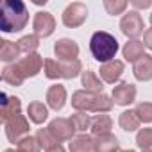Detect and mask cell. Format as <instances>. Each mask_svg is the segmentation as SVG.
<instances>
[{
  "mask_svg": "<svg viewBox=\"0 0 152 152\" xmlns=\"http://www.w3.org/2000/svg\"><path fill=\"white\" fill-rule=\"evenodd\" d=\"M113 104H115V102H113V99H111L109 95L100 93V95H97L95 100H93L91 113H100V115H104V113H107V111L113 109Z\"/></svg>",
  "mask_w": 152,
  "mask_h": 152,
  "instance_id": "obj_28",
  "label": "cell"
},
{
  "mask_svg": "<svg viewBox=\"0 0 152 152\" xmlns=\"http://www.w3.org/2000/svg\"><path fill=\"white\" fill-rule=\"evenodd\" d=\"M95 93H90L86 90H77L73 91L72 95V107L75 111H91V106H93V100H95Z\"/></svg>",
  "mask_w": 152,
  "mask_h": 152,
  "instance_id": "obj_15",
  "label": "cell"
},
{
  "mask_svg": "<svg viewBox=\"0 0 152 152\" xmlns=\"http://www.w3.org/2000/svg\"><path fill=\"white\" fill-rule=\"evenodd\" d=\"M143 45H145L148 50H152V27L143 32Z\"/></svg>",
  "mask_w": 152,
  "mask_h": 152,
  "instance_id": "obj_36",
  "label": "cell"
},
{
  "mask_svg": "<svg viewBox=\"0 0 152 152\" xmlns=\"http://www.w3.org/2000/svg\"><path fill=\"white\" fill-rule=\"evenodd\" d=\"M88 18V7L81 2H72L63 13V23L70 29L81 27Z\"/></svg>",
  "mask_w": 152,
  "mask_h": 152,
  "instance_id": "obj_5",
  "label": "cell"
},
{
  "mask_svg": "<svg viewBox=\"0 0 152 152\" xmlns=\"http://www.w3.org/2000/svg\"><path fill=\"white\" fill-rule=\"evenodd\" d=\"M136 143L141 150H148L152 147V127L140 129L138 134H136Z\"/></svg>",
  "mask_w": 152,
  "mask_h": 152,
  "instance_id": "obj_32",
  "label": "cell"
},
{
  "mask_svg": "<svg viewBox=\"0 0 152 152\" xmlns=\"http://www.w3.org/2000/svg\"><path fill=\"white\" fill-rule=\"evenodd\" d=\"M54 54L59 61H72V59H79V45L70 38L57 39L54 45Z\"/></svg>",
  "mask_w": 152,
  "mask_h": 152,
  "instance_id": "obj_9",
  "label": "cell"
},
{
  "mask_svg": "<svg viewBox=\"0 0 152 152\" xmlns=\"http://www.w3.org/2000/svg\"><path fill=\"white\" fill-rule=\"evenodd\" d=\"M4 127H6V136H7V140L11 143H18L22 138H25L29 134V129H31L29 127V120H27L25 115L13 116L11 120H7L4 124Z\"/></svg>",
  "mask_w": 152,
  "mask_h": 152,
  "instance_id": "obj_4",
  "label": "cell"
},
{
  "mask_svg": "<svg viewBox=\"0 0 152 152\" xmlns=\"http://www.w3.org/2000/svg\"><path fill=\"white\" fill-rule=\"evenodd\" d=\"M118 48H120L118 39L113 34L106 32V31L93 32V36L90 39V52L95 57V61H99L102 64L113 61L115 56H116V52H118Z\"/></svg>",
  "mask_w": 152,
  "mask_h": 152,
  "instance_id": "obj_2",
  "label": "cell"
},
{
  "mask_svg": "<svg viewBox=\"0 0 152 152\" xmlns=\"http://www.w3.org/2000/svg\"><path fill=\"white\" fill-rule=\"evenodd\" d=\"M70 152H97V140L88 134L75 136L70 141Z\"/></svg>",
  "mask_w": 152,
  "mask_h": 152,
  "instance_id": "obj_17",
  "label": "cell"
},
{
  "mask_svg": "<svg viewBox=\"0 0 152 152\" xmlns=\"http://www.w3.org/2000/svg\"><path fill=\"white\" fill-rule=\"evenodd\" d=\"M59 64H61V75H63V79H75L77 75H83V63H81V59L59 61Z\"/></svg>",
  "mask_w": 152,
  "mask_h": 152,
  "instance_id": "obj_23",
  "label": "cell"
},
{
  "mask_svg": "<svg viewBox=\"0 0 152 152\" xmlns=\"http://www.w3.org/2000/svg\"><path fill=\"white\" fill-rule=\"evenodd\" d=\"M16 63H18L22 73L25 75V79H29V77H36V75L41 72V68L45 66V61H43V57H41L38 52L29 54V56L18 59Z\"/></svg>",
  "mask_w": 152,
  "mask_h": 152,
  "instance_id": "obj_8",
  "label": "cell"
},
{
  "mask_svg": "<svg viewBox=\"0 0 152 152\" xmlns=\"http://www.w3.org/2000/svg\"><path fill=\"white\" fill-rule=\"evenodd\" d=\"M0 97H2V100H0V116H2V122L6 124L13 116L20 115V111H22V100L18 97H15V95L9 97L6 93H2Z\"/></svg>",
  "mask_w": 152,
  "mask_h": 152,
  "instance_id": "obj_12",
  "label": "cell"
},
{
  "mask_svg": "<svg viewBox=\"0 0 152 152\" xmlns=\"http://www.w3.org/2000/svg\"><path fill=\"white\" fill-rule=\"evenodd\" d=\"M16 45H18V48H20L22 54H27L29 56V54H34L36 48L39 47V38L36 34H27V36H22L16 41Z\"/></svg>",
  "mask_w": 152,
  "mask_h": 152,
  "instance_id": "obj_27",
  "label": "cell"
},
{
  "mask_svg": "<svg viewBox=\"0 0 152 152\" xmlns=\"http://www.w3.org/2000/svg\"><path fill=\"white\" fill-rule=\"evenodd\" d=\"M104 9L107 11V15L116 16L127 9V2L125 0H104Z\"/></svg>",
  "mask_w": 152,
  "mask_h": 152,
  "instance_id": "obj_33",
  "label": "cell"
},
{
  "mask_svg": "<svg viewBox=\"0 0 152 152\" xmlns=\"http://www.w3.org/2000/svg\"><path fill=\"white\" fill-rule=\"evenodd\" d=\"M27 115H29V120L32 124H43L47 118H48V109L43 102H31L29 107H27Z\"/></svg>",
  "mask_w": 152,
  "mask_h": 152,
  "instance_id": "obj_21",
  "label": "cell"
},
{
  "mask_svg": "<svg viewBox=\"0 0 152 152\" xmlns=\"http://www.w3.org/2000/svg\"><path fill=\"white\" fill-rule=\"evenodd\" d=\"M2 81H4V83H7V84H11V86H15V88H18V86H22V84H23L25 75L22 73V70H20L18 63L6 64V66L2 68Z\"/></svg>",
  "mask_w": 152,
  "mask_h": 152,
  "instance_id": "obj_16",
  "label": "cell"
},
{
  "mask_svg": "<svg viewBox=\"0 0 152 152\" xmlns=\"http://www.w3.org/2000/svg\"><path fill=\"white\" fill-rule=\"evenodd\" d=\"M20 54L22 52H20V48H18L16 43H13L9 39H2V41H0V59H2V61H6L9 64H11V61L16 63V59L20 57Z\"/></svg>",
  "mask_w": 152,
  "mask_h": 152,
  "instance_id": "obj_22",
  "label": "cell"
},
{
  "mask_svg": "<svg viewBox=\"0 0 152 152\" xmlns=\"http://www.w3.org/2000/svg\"><path fill=\"white\" fill-rule=\"evenodd\" d=\"M111 99L116 106H129L136 100V86L131 83H120L113 88Z\"/></svg>",
  "mask_w": 152,
  "mask_h": 152,
  "instance_id": "obj_10",
  "label": "cell"
},
{
  "mask_svg": "<svg viewBox=\"0 0 152 152\" xmlns=\"http://www.w3.org/2000/svg\"><path fill=\"white\" fill-rule=\"evenodd\" d=\"M150 23H152V15H150Z\"/></svg>",
  "mask_w": 152,
  "mask_h": 152,
  "instance_id": "obj_42",
  "label": "cell"
},
{
  "mask_svg": "<svg viewBox=\"0 0 152 152\" xmlns=\"http://www.w3.org/2000/svg\"><path fill=\"white\" fill-rule=\"evenodd\" d=\"M132 73L138 81H152V56L145 54L132 64Z\"/></svg>",
  "mask_w": 152,
  "mask_h": 152,
  "instance_id": "obj_14",
  "label": "cell"
},
{
  "mask_svg": "<svg viewBox=\"0 0 152 152\" xmlns=\"http://www.w3.org/2000/svg\"><path fill=\"white\" fill-rule=\"evenodd\" d=\"M97 152H120V143L116 136L113 134H104L97 136Z\"/></svg>",
  "mask_w": 152,
  "mask_h": 152,
  "instance_id": "obj_25",
  "label": "cell"
},
{
  "mask_svg": "<svg viewBox=\"0 0 152 152\" xmlns=\"http://www.w3.org/2000/svg\"><path fill=\"white\" fill-rule=\"evenodd\" d=\"M16 152H41V145L36 136H25L16 143Z\"/></svg>",
  "mask_w": 152,
  "mask_h": 152,
  "instance_id": "obj_30",
  "label": "cell"
},
{
  "mask_svg": "<svg viewBox=\"0 0 152 152\" xmlns=\"http://www.w3.org/2000/svg\"><path fill=\"white\" fill-rule=\"evenodd\" d=\"M140 124H141V120L138 118V115H136L134 109L124 111V113L118 116V125H120L124 131H127V132H132V131L140 129Z\"/></svg>",
  "mask_w": 152,
  "mask_h": 152,
  "instance_id": "obj_24",
  "label": "cell"
},
{
  "mask_svg": "<svg viewBox=\"0 0 152 152\" xmlns=\"http://www.w3.org/2000/svg\"><path fill=\"white\" fill-rule=\"evenodd\" d=\"M124 70H125L124 61L113 59V61L104 63V64L100 66V79H102L104 83H107V84H115V83L122 77Z\"/></svg>",
  "mask_w": 152,
  "mask_h": 152,
  "instance_id": "obj_11",
  "label": "cell"
},
{
  "mask_svg": "<svg viewBox=\"0 0 152 152\" xmlns=\"http://www.w3.org/2000/svg\"><path fill=\"white\" fill-rule=\"evenodd\" d=\"M113 129V120L109 115H97L91 120V134L97 136H104V134H111Z\"/></svg>",
  "mask_w": 152,
  "mask_h": 152,
  "instance_id": "obj_20",
  "label": "cell"
},
{
  "mask_svg": "<svg viewBox=\"0 0 152 152\" xmlns=\"http://www.w3.org/2000/svg\"><path fill=\"white\" fill-rule=\"evenodd\" d=\"M134 111L141 122H145V124L152 122V102H140Z\"/></svg>",
  "mask_w": 152,
  "mask_h": 152,
  "instance_id": "obj_34",
  "label": "cell"
},
{
  "mask_svg": "<svg viewBox=\"0 0 152 152\" xmlns=\"http://www.w3.org/2000/svg\"><path fill=\"white\" fill-rule=\"evenodd\" d=\"M29 22V9L22 0H4L0 6L2 32H20Z\"/></svg>",
  "mask_w": 152,
  "mask_h": 152,
  "instance_id": "obj_1",
  "label": "cell"
},
{
  "mask_svg": "<svg viewBox=\"0 0 152 152\" xmlns=\"http://www.w3.org/2000/svg\"><path fill=\"white\" fill-rule=\"evenodd\" d=\"M36 140H38V143L41 145V148H45V150H48V148L59 145V141H57V140L52 136V132L48 131V127L38 129V131H36Z\"/></svg>",
  "mask_w": 152,
  "mask_h": 152,
  "instance_id": "obj_29",
  "label": "cell"
},
{
  "mask_svg": "<svg viewBox=\"0 0 152 152\" xmlns=\"http://www.w3.org/2000/svg\"><path fill=\"white\" fill-rule=\"evenodd\" d=\"M45 152H66L61 145H56V147H52V148H48V150H45Z\"/></svg>",
  "mask_w": 152,
  "mask_h": 152,
  "instance_id": "obj_37",
  "label": "cell"
},
{
  "mask_svg": "<svg viewBox=\"0 0 152 152\" xmlns=\"http://www.w3.org/2000/svg\"><path fill=\"white\" fill-rule=\"evenodd\" d=\"M120 152H134L132 148H127V150H120Z\"/></svg>",
  "mask_w": 152,
  "mask_h": 152,
  "instance_id": "obj_40",
  "label": "cell"
},
{
  "mask_svg": "<svg viewBox=\"0 0 152 152\" xmlns=\"http://www.w3.org/2000/svg\"><path fill=\"white\" fill-rule=\"evenodd\" d=\"M43 72H45V77L50 79V81L63 79V75H61V64H59V61H56V59H45Z\"/></svg>",
  "mask_w": 152,
  "mask_h": 152,
  "instance_id": "obj_31",
  "label": "cell"
},
{
  "mask_svg": "<svg viewBox=\"0 0 152 152\" xmlns=\"http://www.w3.org/2000/svg\"><path fill=\"white\" fill-rule=\"evenodd\" d=\"M47 104L50 109L54 111H61L66 104V88L63 84H52L48 90H47Z\"/></svg>",
  "mask_w": 152,
  "mask_h": 152,
  "instance_id": "obj_13",
  "label": "cell"
},
{
  "mask_svg": "<svg viewBox=\"0 0 152 152\" xmlns=\"http://www.w3.org/2000/svg\"><path fill=\"white\" fill-rule=\"evenodd\" d=\"M120 29H122V32H124L127 38H131V39H136L138 36L143 34V31H147V29H145V23H143V18H141V15H140L138 11H129V13H125V15L122 16V20H120Z\"/></svg>",
  "mask_w": 152,
  "mask_h": 152,
  "instance_id": "obj_3",
  "label": "cell"
},
{
  "mask_svg": "<svg viewBox=\"0 0 152 152\" xmlns=\"http://www.w3.org/2000/svg\"><path fill=\"white\" fill-rule=\"evenodd\" d=\"M4 152H16V150H15V148H6Z\"/></svg>",
  "mask_w": 152,
  "mask_h": 152,
  "instance_id": "obj_39",
  "label": "cell"
},
{
  "mask_svg": "<svg viewBox=\"0 0 152 152\" xmlns=\"http://www.w3.org/2000/svg\"><path fill=\"white\" fill-rule=\"evenodd\" d=\"M143 152H152V148H148V150H143Z\"/></svg>",
  "mask_w": 152,
  "mask_h": 152,
  "instance_id": "obj_41",
  "label": "cell"
},
{
  "mask_svg": "<svg viewBox=\"0 0 152 152\" xmlns=\"http://www.w3.org/2000/svg\"><path fill=\"white\" fill-rule=\"evenodd\" d=\"M81 81H83L84 90H86V91H90V93L100 95V93H102V90H104V81L99 77V75H97L93 70H86V72H83Z\"/></svg>",
  "mask_w": 152,
  "mask_h": 152,
  "instance_id": "obj_18",
  "label": "cell"
},
{
  "mask_svg": "<svg viewBox=\"0 0 152 152\" xmlns=\"http://www.w3.org/2000/svg\"><path fill=\"white\" fill-rule=\"evenodd\" d=\"M48 131L52 132V136L61 143V141H72L73 134L77 132L72 124L70 118H54L48 124Z\"/></svg>",
  "mask_w": 152,
  "mask_h": 152,
  "instance_id": "obj_6",
  "label": "cell"
},
{
  "mask_svg": "<svg viewBox=\"0 0 152 152\" xmlns=\"http://www.w3.org/2000/svg\"><path fill=\"white\" fill-rule=\"evenodd\" d=\"M32 29H34V34L38 38H48L54 31H56V20L50 13L47 11H39L36 13L34 16V22H32Z\"/></svg>",
  "mask_w": 152,
  "mask_h": 152,
  "instance_id": "obj_7",
  "label": "cell"
},
{
  "mask_svg": "<svg viewBox=\"0 0 152 152\" xmlns=\"http://www.w3.org/2000/svg\"><path fill=\"white\" fill-rule=\"evenodd\" d=\"M34 4H36V6H41V4L45 6V4H47V0H34Z\"/></svg>",
  "mask_w": 152,
  "mask_h": 152,
  "instance_id": "obj_38",
  "label": "cell"
},
{
  "mask_svg": "<svg viewBox=\"0 0 152 152\" xmlns=\"http://www.w3.org/2000/svg\"><path fill=\"white\" fill-rule=\"evenodd\" d=\"M131 6H134L136 9H147L152 6V0H131Z\"/></svg>",
  "mask_w": 152,
  "mask_h": 152,
  "instance_id": "obj_35",
  "label": "cell"
},
{
  "mask_svg": "<svg viewBox=\"0 0 152 152\" xmlns=\"http://www.w3.org/2000/svg\"><path fill=\"white\" fill-rule=\"evenodd\" d=\"M73 127L77 132H86V129H91V116L86 113V111H75L72 116H70Z\"/></svg>",
  "mask_w": 152,
  "mask_h": 152,
  "instance_id": "obj_26",
  "label": "cell"
},
{
  "mask_svg": "<svg viewBox=\"0 0 152 152\" xmlns=\"http://www.w3.org/2000/svg\"><path fill=\"white\" fill-rule=\"evenodd\" d=\"M143 50H145L143 41H140V39H131V41H127V43L124 45L122 54H124L125 61H129V63H136L141 56H145Z\"/></svg>",
  "mask_w": 152,
  "mask_h": 152,
  "instance_id": "obj_19",
  "label": "cell"
}]
</instances>
